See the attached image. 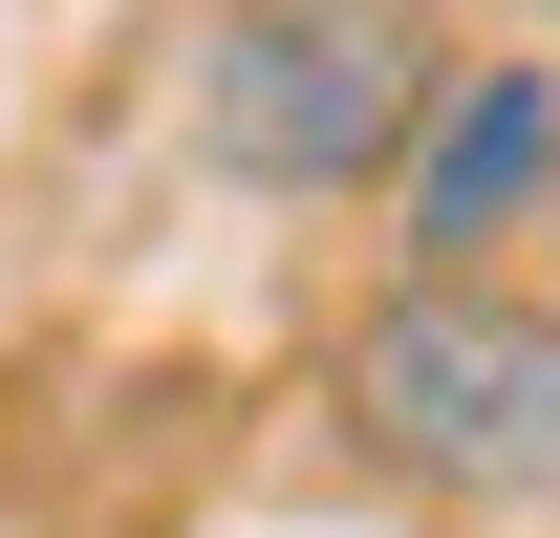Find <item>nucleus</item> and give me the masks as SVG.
<instances>
[{
    "mask_svg": "<svg viewBox=\"0 0 560 538\" xmlns=\"http://www.w3.org/2000/svg\"><path fill=\"white\" fill-rule=\"evenodd\" d=\"M324 409L431 517H560V302L495 259H388L324 344Z\"/></svg>",
    "mask_w": 560,
    "mask_h": 538,
    "instance_id": "nucleus-1",
    "label": "nucleus"
},
{
    "mask_svg": "<svg viewBox=\"0 0 560 538\" xmlns=\"http://www.w3.org/2000/svg\"><path fill=\"white\" fill-rule=\"evenodd\" d=\"M431 86H453V0H215L195 173H237V195H388Z\"/></svg>",
    "mask_w": 560,
    "mask_h": 538,
    "instance_id": "nucleus-2",
    "label": "nucleus"
},
{
    "mask_svg": "<svg viewBox=\"0 0 560 538\" xmlns=\"http://www.w3.org/2000/svg\"><path fill=\"white\" fill-rule=\"evenodd\" d=\"M539 195H560V66H475V44H453L431 130L388 151L410 259H495V237H539Z\"/></svg>",
    "mask_w": 560,
    "mask_h": 538,
    "instance_id": "nucleus-3",
    "label": "nucleus"
},
{
    "mask_svg": "<svg viewBox=\"0 0 560 538\" xmlns=\"http://www.w3.org/2000/svg\"><path fill=\"white\" fill-rule=\"evenodd\" d=\"M539 237H560V195H539Z\"/></svg>",
    "mask_w": 560,
    "mask_h": 538,
    "instance_id": "nucleus-4",
    "label": "nucleus"
},
{
    "mask_svg": "<svg viewBox=\"0 0 560 538\" xmlns=\"http://www.w3.org/2000/svg\"><path fill=\"white\" fill-rule=\"evenodd\" d=\"M539 22H560V0H539Z\"/></svg>",
    "mask_w": 560,
    "mask_h": 538,
    "instance_id": "nucleus-5",
    "label": "nucleus"
}]
</instances>
